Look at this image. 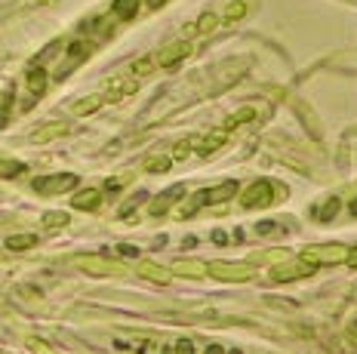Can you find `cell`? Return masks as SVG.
<instances>
[{"label": "cell", "instance_id": "obj_10", "mask_svg": "<svg viewBox=\"0 0 357 354\" xmlns=\"http://www.w3.org/2000/svg\"><path fill=\"white\" fill-rule=\"evenodd\" d=\"M139 277L167 286L169 280H173V268H163V265H154V262H142V265H139Z\"/></svg>", "mask_w": 357, "mask_h": 354}, {"label": "cell", "instance_id": "obj_22", "mask_svg": "<svg viewBox=\"0 0 357 354\" xmlns=\"http://www.w3.org/2000/svg\"><path fill=\"white\" fill-rule=\"evenodd\" d=\"M215 22H219L215 16H204V19H197V22H195V31H200V34L210 31V28H215Z\"/></svg>", "mask_w": 357, "mask_h": 354}, {"label": "cell", "instance_id": "obj_14", "mask_svg": "<svg viewBox=\"0 0 357 354\" xmlns=\"http://www.w3.org/2000/svg\"><path fill=\"white\" fill-rule=\"evenodd\" d=\"M102 93H96V95H86V99H80V102H74V114H80V117H86V114H93L96 108L102 105Z\"/></svg>", "mask_w": 357, "mask_h": 354}, {"label": "cell", "instance_id": "obj_27", "mask_svg": "<svg viewBox=\"0 0 357 354\" xmlns=\"http://www.w3.org/2000/svg\"><path fill=\"white\" fill-rule=\"evenodd\" d=\"M121 256H139L136 247H121Z\"/></svg>", "mask_w": 357, "mask_h": 354}, {"label": "cell", "instance_id": "obj_4", "mask_svg": "<svg viewBox=\"0 0 357 354\" xmlns=\"http://www.w3.org/2000/svg\"><path fill=\"white\" fill-rule=\"evenodd\" d=\"M206 271H210L215 280H231V284L252 277V265L250 262H210V268Z\"/></svg>", "mask_w": 357, "mask_h": 354}, {"label": "cell", "instance_id": "obj_23", "mask_svg": "<svg viewBox=\"0 0 357 354\" xmlns=\"http://www.w3.org/2000/svg\"><path fill=\"white\" fill-rule=\"evenodd\" d=\"M43 225L47 228H62V225H68V216H65V213H59V216H47L43 219Z\"/></svg>", "mask_w": 357, "mask_h": 354}, {"label": "cell", "instance_id": "obj_18", "mask_svg": "<svg viewBox=\"0 0 357 354\" xmlns=\"http://www.w3.org/2000/svg\"><path fill=\"white\" fill-rule=\"evenodd\" d=\"M173 275H188V277H204V275H206V268H204V265H176V268H173Z\"/></svg>", "mask_w": 357, "mask_h": 354}, {"label": "cell", "instance_id": "obj_17", "mask_svg": "<svg viewBox=\"0 0 357 354\" xmlns=\"http://www.w3.org/2000/svg\"><path fill=\"white\" fill-rule=\"evenodd\" d=\"M250 117H252V108H241V111H237L234 117H228V123H225V127H222V130H228V132H231L234 127H241V123H247Z\"/></svg>", "mask_w": 357, "mask_h": 354}, {"label": "cell", "instance_id": "obj_6", "mask_svg": "<svg viewBox=\"0 0 357 354\" xmlns=\"http://www.w3.org/2000/svg\"><path fill=\"white\" fill-rule=\"evenodd\" d=\"M77 265L89 275H102V277H121L126 275L123 262H111V259H99V256H80Z\"/></svg>", "mask_w": 357, "mask_h": 354}, {"label": "cell", "instance_id": "obj_3", "mask_svg": "<svg viewBox=\"0 0 357 354\" xmlns=\"http://www.w3.org/2000/svg\"><path fill=\"white\" fill-rule=\"evenodd\" d=\"M237 182L234 179H228V182H222V185H213V188H206V191H197L195 194V201H191V206H213V203H228L231 197L237 194Z\"/></svg>", "mask_w": 357, "mask_h": 354}, {"label": "cell", "instance_id": "obj_5", "mask_svg": "<svg viewBox=\"0 0 357 354\" xmlns=\"http://www.w3.org/2000/svg\"><path fill=\"white\" fill-rule=\"evenodd\" d=\"M314 268L317 265H311V262H280V265H274L271 268V280L274 284H287V280H302V277H311L314 275Z\"/></svg>", "mask_w": 357, "mask_h": 354}, {"label": "cell", "instance_id": "obj_28", "mask_svg": "<svg viewBox=\"0 0 357 354\" xmlns=\"http://www.w3.org/2000/svg\"><path fill=\"white\" fill-rule=\"evenodd\" d=\"M206 354H225V348H222V345H210V348H206Z\"/></svg>", "mask_w": 357, "mask_h": 354}, {"label": "cell", "instance_id": "obj_25", "mask_svg": "<svg viewBox=\"0 0 357 354\" xmlns=\"http://www.w3.org/2000/svg\"><path fill=\"white\" fill-rule=\"evenodd\" d=\"M188 151H191V142H178L176 148H173V157L176 160H185V157H188Z\"/></svg>", "mask_w": 357, "mask_h": 354}, {"label": "cell", "instance_id": "obj_24", "mask_svg": "<svg viewBox=\"0 0 357 354\" xmlns=\"http://www.w3.org/2000/svg\"><path fill=\"white\" fill-rule=\"evenodd\" d=\"M243 13H247V3H231V6L225 10V19H241Z\"/></svg>", "mask_w": 357, "mask_h": 354}, {"label": "cell", "instance_id": "obj_29", "mask_svg": "<svg viewBox=\"0 0 357 354\" xmlns=\"http://www.w3.org/2000/svg\"><path fill=\"white\" fill-rule=\"evenodd\" d=\"M148 3H151V6H160V3H163V0H148Z\"/></svg>", "mask_w": 357, "mask_h": 354}, {"label": "cell", "instance_id": "obj_1", "mask_svg": "<svg viewBox=\"0 0 357 354\" xmlns=\"http://www.w3.org/2000/svg\"><path fill=\"white\" fill-rule=\"evenodd\" d=\"M302 259L311 265H339L348 259V247L342 243H324V247H305Z\"/></svg>", "mask_w": 357, "mask_h": 354}, {"label": "cell", "instance_id": "obj_26", "mask_svg": "<svg viewBox=\"0 0 357 354\" xmlns=\"http://www.w3.org/2000/svg\"><path fill=\"white\" fill-rule=\"evenodd\" d=\"M348 265H351V268H357V247L354 249H348V259H345Z\"/></svg>", "mask_w": 357, "mask_h": 354}, {"label": "cell", "instance_id": "obj_16", "mask_svg": "<svg viewBox=\"0 0 357 354\" xmlns=\"http://www.w3.org/2000/svg\"><path fill=\"white\" fill-rule=\"evenodd\" d=\"M34 243H37L34 234H16V238L6 240V247L10 249H28V247H34Z\"/></svg>", "mask_w": 357, "mask_h": 354}, {"label": "cell", "instance_id": "obj_2", "mask_svg": "<svg viewBox=\"0 0 357 354\" xmlns=\"http://www.w3.org/2000/svg\"><path fill=\"white\" fill-rule=\"evenodd\" d=\"M274 182H268V179H259V182H252V185L241 194V203H243V210H262V206H271L274 203Z\"/></svg>", "mask_w": 357, "mask_h": 354}, {"label": "cell", "instance_id": "obj_11", "mask_svg": "<svg viewBox=\"0 0 357 354\" xmlns=\"http://www.w3.org/2000/svg\"><path fill=\"white\" fill-rule=\"evenodd\" d=\"M74 210H96L102 203V188H86V191H77L74 194Z\"/></svg>", "mask_w": 357, "mask_h": 354}, {"label": "cell", "instance_id": "obj_7", "mask_svg": "<svg viewBox=\"0 0 357 354\" xmlns=\"http://www.w3.org/2000/svg\"><path fill=\"white\" fill-rule=\"evenodd\" d=\"M77 188V176L74 173H59V176H43L34 182L37 194H65V191Z\"/></svg>", "mask_w": 357, "mask_h": 354}, {"label": "cell", "instance_id": "obj_15", "mask_svg": "<svg viewBox=\"0 0 357 354\" xmlns=\"http://www.w3.org/2000/svg\"><path fill=\"white\" fill-rule=\"evenodd\" d=\"M195 342L191 339H176V342H169V345H163L160 354H195Z\"/></svg>", "mask_w": 357, "mask_h": 354}, {"label": "cell", "instance_id": "obj_19", "mask_svg": "<svg viewBox=\"0 0 357 354\" xmlns=\"http://www.w3.org/2000/svg\"><path fill=\"white\" fill-rule=\"evenodd\" d=\"M145 169H148V173H167V169H169V157H148Z\"/></svg>", "mask_w": 357, "mask_h": 354}, {"label": "cell", "instance_id": "obj_12", "mask_svg": "<svg viewBox=\"0 0 357 354\" xmlns=\"http://www.w3.org/2000/svg\"><path fill=\"white\" fill-rule=\"evenodd\" d=\"M178 197H182V188L167 191V194H160L158 201H154L151 206H148V213H151V216H163V213H167V206H169V203H176Z\"/></svg>", "mask_w": 357, "mask_h": 354}, {"label": "cell", "instance_id": "obj_9", "mask_svg": "<svg viewBox=\"0 0 357 354\" xmlns=\"http://www.w3.org/2000/svg\"><path fill=\"white\" fill-rule=\"evenodd\" d=\"M225 142H228V130H213V132H206L200 142H191V151H197L200 157H206V154H213L215 148H222Z\"/></svg>", "mask_w": 357, "mask_h": 354}, {"label": "cell", "instance_id": "obj_13", "mask_svg": "<svg viewBox=\"0 0 357 354\" xmlns=\"http://www.w3.org/2000/svg\"><path fill=\"white\" fill-rule=\"evenodd\" d=\"M139 13V0H114V6H111V16L117 19H132Z\"/></svg>", "mask_w": 357, "mask_h": 354}, {"label": "cell", "instance_id": "obj_21", "mask_svg": "<svg viewBox=\"0 0 357 354\" xmlns=\"http://www.w3.org/2000/svg\"><path fill=\"white\" fill-rule=\"evenodd\" d=\"M22 173V164H16V160H0V176H16Z\"/></svg>", "mask_w": 357, "mask_h": 354}, {"label": "cell", "instance_id": "obj_20", "mask_svg": "<svg viewBox=\"0 0 357 354\" xmlns=\"http://www.w3.org/2000/svg\"><path fill=\"white\" fill-rule=\"evenodd\" d=\"M62 132H68V123H56V127H43L40 132H37V139H40V142H47L50 136H62Z\"/></svg>", "mask_w": 357, "mask_h": 354}, {"label": "cell", "instance_id": "obj_8", "mask_svg": "<svg viewBox=\"0 0 357 354\" xmlns=\"http://www.w3.org/2000/svg\"><path fill=\"white\" fill-rule=\"evenodd\" d=\"M191 53V43L188 40H176V43H169V47H163L158 56H154V62H158V68H173V65L178 62H185Z\"/></svg>", "mask_w": 357, "mask_h": 354}]
</instances>
